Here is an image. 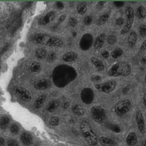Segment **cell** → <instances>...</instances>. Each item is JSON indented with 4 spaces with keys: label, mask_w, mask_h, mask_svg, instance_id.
Wrapping results in <instances>:
<instances>
[{
    "label": "cell",
    "mask_w": 146,
    "mask_h": 146,
    "mask_svg": "<svg viewBox=\"0 0 146 146\" xmlns=\"http://www.w3.org/2000/svg\"><path fill=\"white\" fill-rule=\"evenodd\" d=\"M80 98L85 104H90L94 100V92L92 89L85 88L81 91Z\"/></svg>",
    "instance_id": "9c48e42d"
},
{
    "label": "cell",
    "mask_w": 146,
    "mask_h": 146,
    "mask_svg": "<svg viewBox=\"0 0 146 146\" xmlns=\"http://www.w3.org/2000/svg\"><path fill=\"white\" fill-rule=\"evenodd\" d=\"M141 146H146V141L142 142V144H141Z\"/></svg>",
    "instance_id": "11a10c76"
},
{
    "label": "cell",
    "mask_w": 146,
    "mask_h": 146,
    "mask_svg": "<svg viewBox=\"0 0 146 146\" xmlns=\"http://www.w3.org/2000/svg\"><path fill=\"white\" fill-rule=\"evenodd\" d=\"M117 41V37L115 35H109L107 38V42L108 44L113 45Z\"/></svg>",
    "instance_id": "d6a6232c"
},
{
    "label": "cell",
    "mask_w": 146,
    "mask_h": 146,
    "mask_svg": "<svg viewBox=\"0 0 146 146\" xmlns=\"http://www.w3.org/2000/svg\"><path fill=\"white\" fill-rule=\"evenodd\" d=\"M72 110V112H74V114H75V115H77L78 116H82L85 114L84 109L80 105H79L78 104L73 106Z\"/></svg>",
    "instance_id": "603a6c76"
},
{
    "label": "cell",
    "mask_w": 146,
    "mask_h": 146,
    "mask_svg": "<svg viewBox=\"0 0 146 146\" xmlns=\"http://www.w3.org/2000/svg\"><path fill=\"white\" fill-rule=\"evenodd\" d=\"M139 34L142 38L146 36V25H142L139 27Z\"/></svg>",
    "instance_id": "836d02e7"
},
{
    "label": "cell",
    "mask_w": 146,
    "mask_h": 146,
    "mask_svg": "<svg viewBox=\"0 0 146 146\" xmlns=\"http://www.w3.org/2000/svg\"><path fill=\"white\" fill-rule=\"evenodd\" d=\"M109 17H110V15H109L108 13H106V14L100 16L97 19V25L98 26H102L103 25H104L105 23L108 20Z\"/></svg>",
    "instance_id": "4316f807"
},
{
    "label": "cell",
    "mask_w": 146,
    "mask_h": 146,
    "mask_svg": "<svg viewBox=\"0 0 146 146\" xmlns=\"http://www.w3.org/2000/svg\"><path fill=\"white\" fill-rule=\"evenodd\" d=\"M145 82H146V74H145Z\"/></svg>",
    "instance_id": "9f6ffc18"
},
{
    "label": "cell",
    "mask_w": 146,
    "mask_h": 146,
    "mask_svg": "<svg viewBox=\"0 0 146 146\" xmlns=\"http://www.w3.org/2000/svg\"><path fill=\"white\" fill-rule=\"evenodd\" d=\"M91 62L95 66V68L97 69L98 71H102L105 69V66L104 63L100 59L95 58V57H92L90 58Z\"/></svg>",
    "instance_id": "ac0fdd59"
},
{
    "label": "cell",
    "mask_w": 146,
    "mask_h": 146,
    "mask_svg": "<svg viewBox=\"0 0 146 146\" xmlns=\"http://www.w3.org/2000/svg\"><path fill=\"white\" fill-rule=\"evenodd\" d=\"M101 79H102V77L100 76H98V75L94 76L91 78V80L94 82H98L100 81Z\"/></svg>",
    "instance_id": "60d3db41"
},
{
    "label": "cell",
    "mask_w": 146,
    "mask_h": 146,
    "mask_svg": "<svg viewBox=\"0 0 146 146\" xmlns=\"http://www.w3.org/2000/svg\"><path fill=\"white\" fill-rule=\"evenodd\" d=\"M131 66L128 62L121 61L112 65L107 74L110 77H125L131 74Z\"/></svg>",
    "instance_id": "3957f363"
},
{
    "label": "cell",
    "mask_w": 146,
    "mask_h": 146,
    "mask_svg": "<svg viewBox=\"0 0 146 146\" xmlns=\"http://www.w3.org/2000/svg\"><path fill=\"white\" fill-rule=\"evenodd\" d=\"M87 6L85 3H80L77 6V10L80 15H84L87 11Z\"/></svg>",
    "instance_id": "83f0119b"
},
{
    "label": "cell",
    "mask_w": 146,
    "mask_h": 146,
    "mask_svg": "<svg viewBox=\"0 0 146 146\" xmlns=\"http://www.w3.org/2000/svg\"><path fill=\"white\" fill-rule=\"evenodd\" d=\"M56 7H57L59 9H62L64 7V4H63L62 2H60V1L56 2Z\"/></svg>",
    "instance_id": "7dc6e473"
},
{
    "label": "cell",
    "mask_w": 146,
    "mask_h": 146,
    "mask_svg": "<svg viewBox=\"0 0 146 146\" xmlns=\"http://www.w3.org/2000/svg\"><path fill=\"white\" fill-rule=\"evenodd\" d=\"M46 95H42L38 98V99L35 101L34 103V106L36 109H40L44 105L45 101H46Z\"/></svg>",
    "instance_id": "cb8c5ba5"
},
{
    "label": "cell",
    "mask_w": 146,
    "mask_h": 146,
    "mask_svg": "<svg viewBox=\"0 0 146 146\" xmlns=\"http://www.w3.org/2000/svg\"><path fill=\"white\" fill-rule=\"evenodd\" d=\"M99 142L103 146H115V142L110 137L102 136L99 139Z\"/></svg>",
    "instance_id": "44dd1931"
},
{
    "label": "cell",
    "mask_w": 146,
    "mask_h": 146,
    "mask_svg": "<svg viewBox=\"0 0 146 146\" xmlns=\"http://www.w3.org/2000/svg\"><path fill=\"white\" fill-rule=\"evenodd\" d=\"M78 55L74 51L67 52L63 56V60L65 62H74L77 59Z\"/></svg>",
    "instance_id": "2e32d148"
},
{
    "label": "cell",
    "mask_w": 146,
    "mask_h": 146,
    "mask_svg": "<svg viewBox=\"0 0 146 146\" xmlns=\"http://www.w3.org/2000/svg\"><path fill=\"white\" fill-rule=\"evenodd\" d=\"M41 66L40 63L37 62H34L30 65V71L33 72H37L40 71Z\"/></svg>",
    "instance_id": "4dcf8cb0"
},
{
    "label": "cell",
    "mask_w": 146,
    "mask_h": 146,
    "mask_svg": "<svg viewBox=\"0 0 146 146\" xmlns=\"http://www.w3.org/2000/svg\"><path fill=\"white\" fill-rule=\"evenodd\" d=\"M136 15L139 19H143L146 17V9L144 6H139L136 11Z\"/></svg>",
    "instance_id": "d4e9b609"
},
{
    "label": "cell",
    "mask_w": 146,
    "mask_h": 146,
    "mask_svg": "<svg viewBox=\"0 0 146 146\" xmlns=\"http://www.w3.org/2000/svg\"><path fill=\"white\" fill-rule=\"evenodd\" d=\"M135 121L137 123V127L139 131L141 133L144 134L145 132V122L144 118L142 112L141 111H137L135 113Z\"/></svg>",
    "instance_id": "8fae6325"
},
{
    "label": "cell",
    "mask_w": 146,
    "mask_h": 146,
    "mask_svg": "<svg viewBox=\"0 0 146 146\" xmlns=\"http://www.w3.org/2000/svg\"><path fill=\"white\" fill-rule=\"evenodd\" d=\"M10 131L13 134H18L19 132V127L16 124H13L10 127Z\"/></svg>",
    "instance_id": "74e56055"
},
{
    "label": "cell",
    "mask_w": 146,
    "mask_h": 146,
    "mask_svg": "<svg viewBox=\"0 0 146 146\" xmlns=\"http://www.w3.org/2000/svg\"><path fill=\"white\" fill-rule=\"evenodd\" d=\"M117 82L114 80L107 81L102 83H98L95 85V88L98 91L104 93H110L114 91L117 88Z\"/></svg>",
    "instance_id": "ba28073f"
},
{
    "label": "cell",
    "mask_w": 146,
    "mask_h": 146,
    "mask_svg": "<svg viewBox=\"0 0 146 146\" xmlns=\"http://www.w3.org/2000/svg\"><path fill=\"white\" fill-rule=\"evenodd\" d=\"M36 57L40 59H43L46 57L47 51L45 48H38L35 52Z\"/></svg>",
    "instance_id": "484cf974"
},
{
    "label": "cell",
    "mask_w": 146,
    "mask_h": 146,
    "mask_svg": "<svg viewBox=\"0 0 146 146\" xmlns=\"http://www.w3.org/2000/svg\"><path fill=\"white\" fill-rule=\"evenodd\" d=\"M123 53L124 51L121 48H117L111 52V56L113 59H117L120 58Z\"/></svg>",
    "instance_id": "f1b7e54d"
},
{
    "label": "cell",
    "mask_w": 146,
    "mask_h": 146,
    "mask_svg": "<svg viewBox=\"0 0 146 146\" xmlns=\"http://www.w3.org/2000/svg\"><path fill=\"white\" fill-rule=\"evenodd\" d=\"M5 142L4 139L0 137V146H5Z\"/></svg>",
    "instance_id": "f907efd6"
},
{
    "label": "cell",
    "mask_w": 146,
    "mask_h": 146,
    "mask_svg": "<svg viewBox=\"0 0 146 146\" xmlns=\"http://www.w3.org/2000/svg\"><path fill=\"white\" fill-rule=\"evenodd\" d=\"M60 105V101L57 99L50 101L46 106V110L50 112H52L56 111L58 109Z\"/></svg>",
    "instance_id": "7402d4cb"
},
{
    "label": "cell",
    "mask_w": 146,
    "mask_h": 146,
    "mask_svg": "<svg viewBox=\"0 0 146 146\" xmlns=\"http://www.w3.org/2000/svg\"><path fill=\"white\" fill-rule=\"evenodd\" d=\"M124 23V19L123 18H118L116 19L115 24L119 26H121Z\"/></svg>",
    "instance_id": "ab89813d"
},
{
    "label": "cell",
    "mask_w": 146,
    "mask_h": 146,
    "mask_svg": "<svg viewBox=\"0 0 146 146\" xmlns=\"http://www.w3.org/2000/svg\"><path fill=\"white\" fill-rule=\"evenodd\" d=\"M15 92L16 94L18 95V97L23 101L28 102L29 101H31V95L30 94V92L23 88H16L15 89Z\"/></svg>",
    "instance_id": "7c38bea8"
},
{
    "label": "cell",
    "mask_w": 146,
    "mask_h": 146,
    "mask_svg": "<svg viewBox=\"0 0 146 146\" xmlns=\"http://www.w3.org/2000/svg\"><path fill=\"white\" fill-rule=\"evenodd\" d=\"M65 18H66L65 15H62V16H60V18H58V21H57V23H56V25H58L60 24V23H61L62 22H63V21H64L65 20Z\"/></svg>",
    "instance_id": "bcb514c9"
},
{
    "label": "cell",
    "mask_w": 146,
    "mask_h": 146,
    "mask_svg": "<svg viewBox=\"0 0 146 146\" xmlns=\"http://www.w3.org/2000/svg\"><path fill=\"white\" fill-rule=\"evenodd\" d=\"M21 140L23 144L25 146H29L31 145L33 142V139L31 135L27 133V132H23L21 135Z\"/></svg>",
    "instance_id": "ffe728a7"
},
{
    "label": "cell",
    "mask_w": 146,
    "mask_h": 146,
    "mask_svg": "<svg viewBox=\"0 0 146 146\" xmlns=\"http://www.w3.org/2000/svg\"><path fill=\"white\" fill-rule=\"evenodd\" d=\"M105 3H106L105 1H99V2L98 3L97 5V8L99 9H102L103 8H104V6Z\"/></svg>",
    "instance_id": "ee69618b"
},
{
    "label": "cell",
    "mask_w": 146,
    "mask_h": 146,
    "mask_svg": "<svg viewBox=\"0 0 146 146\" xmlns=\"http://www.w3.org/2000/svg\"><path fill=\"white\" fill-rule=\"evenodd\" d=\"M108 127L111 129V130L114 131L116 132H120V128H119V127L118 125H115V124H109L108 125Z\"/></svg>",
    "instance_id": "f35d334b"
},
{
    "label": "cell",
    "mask_w": 146,
    "mask_h": 146,
    "mask_svg": "<svg viewBox=\"0 0 146 146\" xmlns=\"http://www.w3.org/2000/svg\"><path fill=\"white\" fill-rule=\"evenodd\" d=\"M114 5L115 7L121 8L124 5V2L123 1H115L114 2Z\"/></svg>",
    "instance_id": "b9f144b4"
},
{
    "label": "cell",
    "mask_w": 146,
    "mask_h": 146,
    "mask_svg": "<svg viewBox=\"0 0 146 146\" xmlns=\"http://www.w3.org/2000/svg\"><path fill=\"white\" fill-rule=\"evenodd\" d=\"M51 86V81L47 79H39V80L36 81L34 84L35 88L38 89V90H46V89L50 88Z\"/></svg>",
    "instance_id": "4fadbf2b"
},
{
    "label": "cell",
    "mask_w": 146,
    "mask_h": 146,
    "mask_svg": "<svg viewBox=\"0 0 146 146\" xmlns=\"http://www.w3.org/2000/svg\"><path fill=\"white\" fill-rule=\"evenodd\" d=\"M126 142L127 145L130 146L135 145L137 142V136L134 132L129 133L126 138Z\"/></svg>",
    "instance_id": "d6986e66"
},
{
    "label": "cell",
    "mask_w": 146,
    "mask_h": 146,
    "mask_svg": "<svg viewBox=\"0 0 146 146\" xmlns=\"http://www.w3.org/2000/svg\"><path fill=\"white\" fill-rule=\"evenodd\" d=\"M92 16H90V15H88L86 16V17L84 19V24L87 26L90 25L92 23Z\"/></svg>",
    "instance_id": "8d00e7d4"
},
{
    "label": "cell",
    "mask_w": 146,
    "mask_h": 146,
    "mask_svg": "<svg viewBox=\"0 0 146 146\" xmlns=\"http://www.w3.org/2000/svg\"><path fill=\"white\" fill-rule=\"evenodd\" d=\"M53 77L54 83L62 88L76 78V71L70 66L61 65L54 69Z\"/></svg>",
    "instance_id": "6da1fadb"
},
{
    "label": "cell",
    "mask_w": 146,
    "mask_h": 146,
    "mask_svg": "<svg viewBox=\"0 0 146 146\" xmlns=\"http://www.w3.org/2000/svg\"><path fill=\"white\" fill-rule=\"evenodd\" d=\"M93 41H94V38H93L92 35L88 34V33L85 34L80 41V48L84 51L88 50L91 48Z\"/></svg>",
    "instance_id": "30bf717a"
},
{
    "label": "cell",
    "mask_w": 146,
    "mask_h": 146,
    "mask_svg": "<svg viewBox=\"0 0 146 146\" xmlns=\"http://www.w3.org/2000/svg\"><path fill=\"white\" fill-rule=\"evenodd\" d=\"M69 24L72 27H75L78 24V21L77 19L74 17H71L69 19Z\"/></svg>",
    "instance_id": "d590c367"
},
{
    "label": "cell",
    "mask_w": 146,
    "mask_h": 146,
    "mask_svg": "<svg viewBox=\"0 0 146 146\" xmlns=\"http://www.w3.org/2000/svg\"><path fill=\"white\" fill-rule=\"evenodd\" d=\"M80 128L83 137L89 145L92 146L97 145L98 141L97 137L89 124L87 122L83 121L80 125Z\"/></svg>",
    "instance_id": "277c9868"
},
{
    "label": "cell",
    "mask_w": 146,
    "mask_h": 146,
    "mask_svg": "<svg viewBox=\"0 0 146 146\" xmlns=\"http://www.w3.org/2000/svg\"><path fill=\"white\" fill-rule=\"evenodd\" d=\"M8 146H18V144L15 140H10L8 142Z\"/></svg>",
    "instance_id": "7bdbcfd3"
},
{
    "label": "cell",
    "mask_w": 146,
    "mask_h": 146,
    "mask_svg": "<svg viewBox=\"0 0 146 146\" xmlns=\"http://www.w3.org/2000/svg\"><path fill=\"white\" fill-rule=\"evenodd\" d=\"M48 122L52 126H56L59 124L60 119L57 116H54V117H52V118L50 119Z\"/></svg>",
    "instance_id": "1f68e13d"
},
{
    "label": "cell",
    "mask_w": 146,
    "mask_h": 146,
    "mask_svg": "<svg viewBox=\"0 0 146 146\" xmlns=\"http://www.w3.org/2000/svg\"><path fill=\"white\" fill-rule=\"evenodd\" d=\"M109 56H110V54H109L108 51H107L105 50L102 52V56L105 59H107L109 57Z\"/></svg>",
    "instance_id": "f6af8a7d"
},
{
    "label": "cell",
    "mask_w": 146,
    "mask_h": 146,
    "mask_svg": "<svg viewBox=\"0 0 146 146\" xmlns=\"http://www.w3.org/2000/svg\"><path fill=\"white\" fill-rule=\"evenodd\" d=\"M9 123V118L7 116H3L0 119V127L5 129L8 127Z\"/></svg>",
    "instance_id": "f546056e"
},
{
    "label": "cell",
    "mask_w": 146,
    "mask_h": 146,
    "mask_svg": "<svg viewBox=\"0 0 146 146\" xmlns=\"http://www.w3.org/2000/svg\"><path fill=\"white\" fill-rule=\"evenodd\" d=\"M70 106V102L68 101H65L62 105V108L64 109H67Z\"/></svg>",
    "instance_id": "681fc988"
},
{
    "label": "cell",
    "mask_w": 146,
    "mask_h": 146,
    "mask_svg": "<svg viewBox=\"0 0 146 146\" xmlns=\"http://www.w3.org/2000/svg\"><path fill=\"white\" fill-rule=\"evenodd\" d=\"M56 16V14L55 11H50L45 16H44V17H42V18L39 19L38 21L39 24L40 25H47L48 23L54 21L55 19Z\"/></svg>",
    "instance_id": "5bb4252c"
},
{
    "label": "cell",
    "mask_w": 146,
    "mask_h": 146,
    "mask_svg": "<svg viewBox=\"0 0 146 146\" xmlns=\"http://www.w3.org/2000/svg\"><path fill=\"white\" fill-rule=\"evenodd\" d=\"M137 41V34L134 31H132L130 33L127 39L128 45L130 48H133L135 45Z\"/></svg>",
    "instance_id": "e0dca14e"
},
{
    "label": "cell",
    "mask_w": 146,
    "mask_h": 146,
    "mask_svg": "<svg viewBox=\"0 0 146 146\" xmlns=\"http://www.w3.org/2000/svg\"><path fill=\"white\" fill-rule=\"evenodd\" d=\"M90 113L93 119L98 124L102 123L105 119L106 111L100 106H95L92 107Z\"/></svg>",
    "instance_id": "8992f818"
},
{
    "label": "cell",
    "mask_w": 146,
    "mask_h": 146,
    "mask_svg": "<svg viewBox=\"0 0 146 146\" xmlns=\"http://www.w3.org/2000/svg\"><path fill=\"white\" fill-rule=\"evenodd\" d=\"M143 104L146 107V92L143 96Z\"/></svg>",
    "instance_id": "816d5d0a"
},
{
    "label": "cell",
    "mask_w": 146,
    "mask_h": 146,
    "mask_svg": "<svg viewBox=\"0 0 146 146\" xmlns=\"http://www.w3.org/2000/svg\"><path fill=\"white\" fill-rule=\"evenodd\" d=\"M56 59V54L55 52H51L47 56V61L50 62H54Z\"/></svg>",
    "instance_id": "e575fe53"
},
{
    "label": "cell",
    "mask_w": 146,
    "mask_h": 146,
    "mask_svg": "<svg viewBox=\"0 0 146 146\" xmlns=\"http://www.w3.org/2000/svg\"><path fill=\"white\" fill-rule=\"evenodd\" d=\"M106 35L105 33H101L100 35H99L97 38L95 39V41L94 42V48L95 49H100L103 46L104 44V42L105 41Z\"/></svg>",
    "instance_id": "9a60e30c"
},
{
    "label": "cell",
    "mask_w": 146,
    "mask_h": 146,
    "mask_svg": "<svg viewBox=\"0 0 146 146\" xmlns=\"http://www.w3.org/2000/svg\"><path fill=\"white\" fill-rule=\"evenodd\" d=\"M125 14L126 17H127V20H126V23L124 27L121 31V35H125L130 31L134 20V9H132L131 6H129L125 8Z\"/></svg>",
    "instance_id": "52a82bcc"
},
{
    "label": "cell",
    "mask_w": 146,
    "mask_h": 146,
    "mask_svg": "<svg viewBox=\"0 0 146 146\" xmlns=\"http://www.w3.org/2000/svg\"><path fill=\"white\" fill-rule=\"evenodd\" d=\"M146 49V40L144 41L143 42H142V44L141 46V48H140V51H144Z\"/></svg>",
    "instance_id": "c3c4849f"
},
{
    "label": "cell",
    "mask_w": 146,
    "mask_h": 146,
    "mask_svg": "<svg viewBox=\"0 0 146 146\" xmlns=\"http://www.w3.org/2000/svg\"><path fill=\"white\" fill-rule=\"evenodd\" d=\"M129 88H128V87H126V88H124V89H123V90H122V92H123V93H127V92L129 91Z\"/></svg>",
    "instance_id": "f5cc1de1"
},
{
    "label": "cell",
    "mask_w": 146,
    "mask_h": 146,
    "mask_svg": "<svg viewBox=\"0 0 146 146\" xmlns=\"http://www.w3.org/2000/svg\"><path fill=\"white\" fill-rule=\"evenodd\" d=\"M32 41L36 44L52 47H61L64 42L60 38L44 33H37L32 36Z\"/></svg>",
    "instance_id": "7a4b0ae2"
},
{
    "label": "cell",
    "mask_w": 146,
    "mask_h": 146,
    "mask_svg": "<svg viewBox=\"0 0 146 146\" xmlns=\"http://www.w3.org/2000/svg\"><path fill=\"white\" fill-rule=\"evenodd\" d=\"M141 61L142 63H143V64H146V57L142 58L141 59Z\"/></svg>",
    "instance_id": "db71d44e"
},
{
    "label": "cell",
    "mask_w": 146,
    "mask_h": 146,
    "mask_svg": "<svg viewBox=\"0 0 146 146\" xmlns=\"http://www.w3.org/2000/svg\"><path fill=\"white\" fill-rule=\"evenodd\" d=\"M132 107L131 101L129 99H124L119 101L114 107V111L117 115L122 117L131 110Z\"/></svg>",
    "instance_id": "5b68a950"
}]
</instances>
